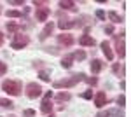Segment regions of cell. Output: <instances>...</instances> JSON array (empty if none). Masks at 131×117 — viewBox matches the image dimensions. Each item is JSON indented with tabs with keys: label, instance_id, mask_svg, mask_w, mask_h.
Returning <instances> with one entry per match:
<instances>
[{
	"label": "cell",
	"instance_id": "8",
	"mask_svg": "<svg viewBox=\"0 0 131 117\" xmlns=\"http://www.w3.org/2000/svg\"><path fill=\"white\" fill-rule=\"evenodd\" d=\"M52 30H54V23L51 21V23H47V25L44 26V30L40 31V35H39V39H40V40H46L51 33H52Z\"/></svg>",
	"mask_w": 131,
	"mask_h": 117
},
{
	"label": "cell",
	"instance_id": "33",
	"mask_svg": "<svg viewBox=\"0 0 131 117\" xmlns=\"http://www.w3.org/2000/svg\"><path fill=\"white\" fill-rule=\"evenodd\" d=\"M96 117H110V112L108 110H105V112H98V115Z\"/></svg>",
	"mask_w": 131,
	"mask_h": 117
},
{
	"label": "cell",
	"instance_id": "31",
	"mask_svg": "<svg viewBox=\"0 0 131 117\" xmlns=\"http://www.w3.org/2000/svg\"><path fill=\"white\" fill-rule=\"evenodd\" d=\"M5 72H7V65H5V63H2V61H0V75H4V73H5Z\"/></svg>",
	"mask_w": 131,
	"mask_h": 117
},
{
	"label": "cell",
	"instance_id": "15",
	"mask_svg": "<svg viewBox=\"0 0 131 117\" xmlns=\"http://www.w3.org/2000/svg\"><path fill=\"white\" fill-rule=\"evenodd\" d=\"M40 110L44 112V114H51V110H52V105H51V101H49V100H44V101H42Z\"/></svg>",
	"mask_w": 131,
	"mask_h": 117
},
{
	"label": "cell",
	"instance_id": "20",
	"mask_svg": "<svg viewBox=\"0 0 131 117\" xmlns=\"http://www.w3.org/2000/svg\"><path fill=\"white\" fill-rule=\"evenodd\" d=\"M0 107H5V108H12L14 103L10 100H5V98H0Z\"/></svg>",
	"mask_w": 131,
	"mask_h": 117
},
{
	"label": "cell",
	"instance_id": "14",
	"mask_svg": "<svg viewBox=\"0 0 131 117\" xmlns=\"http://www.w3.org/2000/svg\"><path fill=\"white\" fill-rule=\"evenodd\" d=\"M72 65H73V56L72 54H68V56H65V58L61 59V67L63 68H70Z\"/></svg>",
	"mask_w": 131,
	"mask_h": 117
},
{
	"label": "cell",
	"instance_id": "17",
	"mask_svg": "<svg viewBox=\"0 0 131 117\" xmlns=\"http://www.w3.org/2000/svg\"><path fill=\"white\" fill-rule=\"evenodd\" d=\"M60 7L61 9H67V10H73L75 9V4H73V2H68V0H67V2L63 0V2H60Z\"/></svg>",
	"mask_w": 131,
	"mask_h": 117
},
{
	"label": "cell",
	"instance_id": "39",
	"mask_svg": "<svg viewBox=\"0 0 131 117\" xmlns=\"http://www.w3.org/2000/svg\"><path fill=\"white\" fill-rule=\"evenodd\" d=\"M10 117H14V115H10Z\"/></svg>",
	"mask_w": 131,
	"mask_h": 117
},
{
	"label": "cell",
	"instance_id": "10",
	"mask_svg": "<svg viewBox=\"0 0 131 117\" xmlns=\"http://www.w3.org/2000/svg\"><path fill=\"white\" fill-rule=\"evenodd\" d=\"M49 12H51V10L47 9V7H40V9H37V21H47Z\"/></svg>",
	"mask_w": 131,
	"mask_h": 117
},
{
	"label": "cell",
	"instance_id": "5",
	"mask_svg": "<svg viewBox=\"0 0 131 117\" xmlns=\"http://www.w3.org/2000/svg\"><path fill=\"white\" fill-rule=\"evenodd\" d=\"M114 42H115V51H117L119 58H124V56H126V46H124L122 33H121V37H119V35H115V37H114Z\"/></svg>",
	"mask_w": 131,
	"mask_h": 117
},
{
	"label": "cell",
	"instance_id": "18",
	"mask_svg": "<svg viewBox=\"0 0 131 117\" xmlns=\"http://www.w3.org/2000/svg\"><path fill=\"white\" fill-rule=\"evenodd\" d=\"M23 28H25L23 25H16V23H7V30H9V31H21Z\"/></svg>",
	"mask_w": 131,
	"mask_h": 117
},
{
	"label": "cell",
	"instance_id": "38",
	"mask_svg": "<svg viewBox=\"0 0 131 117\" xmlns=\"http://www.w3.org/2000/svg\"><path fill=\"white\" fill-rule=\"evenodd\" d=\"M0 12H2V7H0Z\"/></svg>",
	"mask_w": 131,
	"mask_h": 117
},
{
	"label": "cell",
	"instance_id": "1",
	"mask_svg": "<svg viewBox=\"0 0 131 117\" xmlns=\"http://www.w3.org/2000/svg\"><path fill=\"white\" fill-rule=\"evenodd\" d=\"M84 73H75V75H72L70 79H63V80H56L52 86L56 89H60V88H73L75 84H79L81 80H84Z\"/></svg>",
	"mask_w": 131,
	"mask_h": 117
},
{
	"label": "cell",
	"instance_id": "6",
	"mask_svg": "<svg viewBox=\"0 0 131 117\" xmlns=\"http://www.w3.org/2000/svg\"><path fill=\"white\" fill-rule=\"evenodd\" d=\"M94 105H96L98 108L107 105V94H105L103 91H98V93L94 94Z\"/></svg>",
	"mask_w": 131,
	"mask_h": 117
},
{
	"label": "cell",
	"instance_id": "24",
	"mask_svg": "<svg viewBox=\"0 0 131 117\" xmlns=\"http://www.w3.org/2000/svg\"><path fill=\"white\" fill-rule=\"evenodd\" d=\"M7 18H21V12L19 10H7Z\"/></svg>",
	"mask_w": 131,
	"mask_h": 117
},
{
	"label": "cell",
	"instance_id": "26",
	"mask_svg": "<svg viewBox=\"0 0 131 117\" xmlns=\"http://www.w3.org/2000/svg\"><path fill=\"white\" fill-rule=\"evenodd\" d=\"M23 115H25V117H35V110L26 108V110H23Z\"/></svg>",
	"mask_w": 131,
	"mask_h": 117
},
{
	"label": "cell",
	"instance_id": "2",
	"mask_svg": "<svg viewBox=\"0 0 131 117\" xmlns=\"http://www.w3.org/2000/svg\"><path fill=\"white\" fill-rule=\"evenodd\" d=\"M2 89L10 94V96H19L21 94V82L19 80H4V84H2Z\"/></svg>",
	"mask_w": 131,
	"mask_h": 117
},
{
	"label": "cell",
	"instance_id": "27",
	"mask_svg": "<svg viewBox=\"0 0 131 117\" xmlns=\"http://www.w3.org/2000/svg\"><path fill=\"white\" fill-rule=\"evenodd\" d=\"M96 18H98V19H107V14H105V10L98 9V10H96Z\"/></svg>",
	"mask_w": 131,
	"mask_h": 117
},
{
	"label": "cell",
	"instance_id": "11",
	"mask_svg": "<svg viewBox=\"0 0 131 117\" xmlns=\"http://www.w3.org/2000/svg\"><path fill=\"white\" fill-rule=\"evenodd\" d=\"M79 44L84 46V47H93L94 46V39L89 37V35H82L81 39H79Z\"/></svg>",
	"mask_w": 131,
	"mask_h": 117
},
{
	"label": "cell",
	"instance_id": "4",
	"mask_svg": "<svg viewBox=\"0 0 131 117\" xmlns=\"http://www.w3.org/2000/svg\"><path fill=\"white\" fill-rule=\"evenodd\" d=\"M40 94H42V88L37 82H30L26 86V96L28 98H39Z\"/></svg>",
	"mask_w": 131,
	"mask_h": 117
},
{
	"label": "cell",
	"instance_id": "13",
	"mask_svg": "<svg viewBox=\"0 0 131 117\" xmlns=\"http://www.w3.org/2000/svg\"><path fill=\"white\" fill-rule=\"evenodd\" d=\"M58 26H60L61 30H70V28H73V26H75V23H73V21H70V19H61L60 23H58Z\"/></svg>",
	"mask_w": 131,
	"mask_h": 117
},
{
	"label": "cell",
	"instance_id": "36",
	"mask_svg": "<svg viewBox=\"0 0 131 117\" xmlns=\"http://www.w3.org/2000/svg\"><path fill=\"white\" fill-rule=\"evenodd\" d=\"M2 44H4V35L0 33V46H2Z\"/></svg>",
	"mask_w": 131,
	"mask_h": 117
},
{
	"label": "cell",
	"instance_id": "12",
	"mask_svg": "<svg viewBox=\"0 0 131 117\" xmlns=\"http://www.w3.org/2000/svg\"><path fill=\"white\" fill-rule=\"evenodd\" d=\"M101 68H103V63H101L100 59H93V61H91V72H93V73L101 72Z\"/></svg>",
	"mask_w": 131,
	"mask_h": 117
},
{
	"label": "cell",
	"instance_id": "16",
	"mask_svg": "<svg viewBox=\"0 0 131 117\" xmlns=\"http://www.w3.org/2000/svg\"><path fill=\"white\" fill-rule=\"evenodd\" d=\"M112 70H114V73H115V75H119V77H122V75H124V67H122V65H119V63H114Z\"/></svg>",
	"mask_w": 131,
	"mask_h": 117
},
{
	"label": "cell",
	"instance_id": "23",
	"mask_svg": "<svg viewBox=\"0 0 131 117\" xmlns=\"http://www.w3.org/2000/svg\"><path fill=\"white\" fill-rule=\"evenodd\" d=\"M56 100H58V101H68V100H70V93H60V94L56 96Z\"/></svg>",
	"mask_w": 131,
	"mask_h": 117
},
{
	"label": "cell",
	"instance_id": "7",
	"mask_svg": "<svg viewBox=\"0 0 131 117\" xmlns=\"http://www.w3.org/2000/svg\"><path fill=\"white\" fill-rule=\"evenodd\" d=\"M58 42H60L61 46H65V47H70L72 44H73V37H72L70 33H61V35H58Z\"/></svg>",
	"mask_w": 131,
	"mask_h": 117
},
{
	"label": "cell",
	"instance_id": "32",
	"mask_svg": "<svg viewBox=\"0 0 131 117\" xmlns=\"http://www.w3.org/2000/svg\"><path fill=\"white\" fill-rule=\"evenodd\" d=\"M105 33H108V35H112V33H114V26H112V25H108V26H105Z\"/></svg>",
	"mask_w": 131,
	"mask_h": 117
},
{
	"label": "cell",
	"instance_id": "29",
	"mask_svg": "<svg viewBox=\"0 0 131 117\" xmlns=\"http://www.w3.org/2000/svg\"><path fill=\"white\" fill-rule=\"evenodd\" d=\"M117 105H119V107H124V105H126V98H124V96H122V94H121V96H117Z\"/></svg>",
	"mask_w": 131,
	"mask_h": 117
},
{
	"label": "cell",
	"instance_id": "30",
	"mask_svg": "<svg viewBox=\"0 0 131 117\" xmlns=\"http://www.w3.org/2000/svg\"><path fill=\"white\" fill-rule=\"evenodd\" d=\"M82 98H84V100H91V98H93V91H86V93H82Z\"/></svg>",
	"mask_w": 131,
	"mask_h": 117
},
{
	"label": "cell",
	"instance_id": "19",
	"mask_svg": "<svg viewBox=\"0 0 131 117\" xmlns=\"http://www.w3.org/2000/svg\"><path fill=\"white\" fill-rule=\"evenodd\" d=\"M108 18H110L114 23H122V18L117 14V12H114V10H110V12H108Z\"/></svg>",
	"mask_w": 131,
	"mask_h": 117
},
{
	"label": "cell",
	"instance_id": "21",
	"mask_svg": "<svg viewBox=\"0 0 131 117\" xmlns=\"http://www.w3.org/2000/svg\"><path fill=\"white\" fill-rule=\"evenodd\" d=\"M72 56H73V59H79V61H82V59L86 58V52H84V51H75Z\"/></svg>",
	"mask_w": 131,
	"mask_h": 117
},
{
	"label": "cell",
	"instance_id": "34",
	"mask_svg": "<svg viewBox=\"0 0 131 117\" xmlns=\"http://www.w3.org/2000/svg\"><path fill=\"white\" fill-rule=\"evenodd\" d=\"M9 5H23V0H10Z\"/></svg>",
	"mask_w": 131,
	"mask_h": 117
},
{
	"label": "cell",
	"instance_id": "9",
	"mask_svg": "<svg viewBox=\"0 0 131 117\" xmlns=\"http://www.w3.org/2000/svg\"><path fill=\"white\" fill-rule=\"evenodd\" d=\"M101 51H103V54L107 56V59L108 61H112L114 59V52H112V49H110V44L105 40V42H101Z\"/></svg>",
	"mask_w": 131,
	"mask_h": 117
},
{
	"label": "cell",
	"instance_id": "25",
	"mask_svg": "<svg viewBox=\"0 0 131 117\" xmlns=\"http://www.w3.org/2000/svg\"><path fill=\"white\" fill-rule=\"evenodd\" d=\"M84 80H86L88 84H91V86H96V84H98V79L96 77H84Z\"/></svg>",
	"mask_w": 131,
	"mask_h": 117
},
{
	"label": "cell",
	"instance_id": "28",
	"mask_svg": "<svg viewBox=\"0 0 131 117\" xmlns=\"http://www.w3.org/2000/svg\"><path fill=\"white\" fill-rule=\"evenodd\" d=\"M110 112V115H115V117H122V110L119 108H114V110H108Z\"/></svg>",
	"mask_w": 131,
	"mask_h": 117
},
{
	"label": "cell",
	"instance_id": "35",
	"mask_svg": "<svg viewBox=\"0 0 131 117\" xmlns=\"http://www.w3.org/2000/svg\"><path fill=\"white\" fill-rule=\"evenodd\" d=\"M51 96H52V93L49 91V93H46V96H44V100H51Z\"/></svg>",
	"mask_w": 131,
	"mask_h": 117
},
{
	"label": "cell",
	"instance_id": "37",
	"mask_svg": "<svg viewBox=\"0 0 131 117\" xmlns=\"http://www.w3.org/2000/svg\"><path fill=\"white\" fill-rule=\"evenodd\" d=\"M49 117H54V115H52V114H51V115H49Z\"/></svg>",
	"mask_w": 131,
	"mask_h": 117
},
{
	"label": "cell",
	"instance_id": "3",
	"mask_svg": "<svg viewBox=\"0 0 131 117\" xmlns=\"http://www.w3.org/2000/svg\"><path fill=\"white\" fill-rule=\"evenodd\" d=\"M28 44H30V37L18 33V35H14V39L10 42V47L12 49H23V47H26Z\"/></svg>",
	"mask_w": 131,
	"mask_h": 117
},
{
	"label": "cell",
	"instance_id": "22",
	"mask_svg": "<svg viewBox=\"0 0 131 117\" xmlns=\"http://www.w3.org/2000/svg\"><path fill=\"white\" fill-rule=\"evenodd\" d=\"M39 77H40V80H44V82H49V80H51L49 72H47V70H42L40 73H39Z\"/></svg>",
	"mask_w": 131,
	"mask_h": 117
}]
</instances>
